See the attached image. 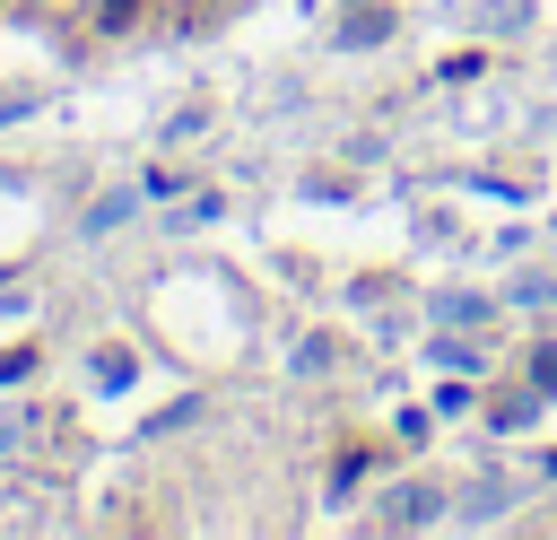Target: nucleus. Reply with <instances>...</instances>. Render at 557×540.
I'll use <instances>...</instances> for the list:
<instances>
[{
  "label": "nucleus",
  "instance_id": "f257e3e1",
  "mask_svg": "<svg viewBox=\"0 0 557 540\" xmlns=\"http://www.w3.org/2000/svg\"><path fill=\"white\" fill-rule=\"evenodd\" d=\"M96 383H131V348H96Z\"/></svg>",
  "mask_w": 557,
  "mask_h": 540
},
{
  "label": "nucleus",
  "instance_id": "f03ea898",
  "mask_svg": "<svg viewBox=\"0 0 557 540\" xmlns=\"http://www.w3.org/2000/svg\"><path fill=\"white\" fill-rule=\"evenodd\" d=\"M139 17V0H96V26H131Z\"/></svg>",
  "mask_w": 557,
  "mask_h": 540
}]
</instances>
